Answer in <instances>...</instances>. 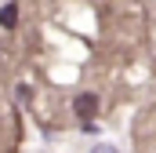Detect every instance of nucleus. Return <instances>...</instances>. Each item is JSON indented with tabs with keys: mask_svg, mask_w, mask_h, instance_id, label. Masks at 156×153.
Masks as SVG:
<instances>
[{
	"mask_svg": "<svg viewBox=\"0 0 156 153\" xmlns=\"http://www.w3.org/2000/svg\"><path fill=\"white\" fill-rule=\"evenodd\" d=\"M15 22H18V7H15V4H4V7H0V26L11 29Z\"/></svg>",
	"mask_w": 156,
	"mask_h": 153,
	"instance_id": "f03ea898",
	"label": "nucleus"
},
{
	"mask_svg": "<svg viewBox=\"0 0 156 153\" xmlns=\"http://www.w3.org/2000/svg\"><path fill=\"white\" fill-rule=\"evenodd\" d=\"M73 110H76V117L83 120V124H91V117H94V110H98V95H76Z\"/></svg>",
	"mask_w": 156,
	"mask_h": 153,
	"instance_id": "f257e3e1",
	"label": "nucleus"
},
{
	"mask_svg": "<svg viewBox=\"0 0 156 153\" xmlns=\"http://www.w3.org/2000/svg\"><path fill=\"white\" fill-rule=\"evenodd\" d=\"M91 153H120V150H113V146H94Z\"/></svg>",
	"mask_w": 156,
	"mask_h": 153,
	"instance_id": "7ed1b4c3",
	"label": "nucleus"
}]
</instances>
